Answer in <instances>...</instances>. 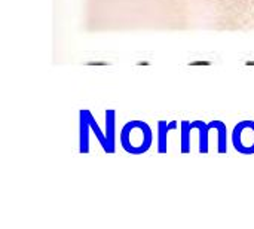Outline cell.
I'll return each mask as SVG.
<instances>
[{
    "label": "cell",
    "instance_id": "8",
    "mask_svg": "<svg viewBox=\"0 0 254 229\" xmlns=\"http://www.w3.org/2000/svg\"><path fill=\"white\" fill-rule=\"evenodd\" d=\"M190 122L189 121H182L180 125V133H182V152L189 153L190 152Z\"/></svg>",
    "mask_w": 254,
    "mask_h": 229
},
{
    "label": "cell",
    "instance_id": "7",
    "mask_svg": "<svg viewBox=\"0 0 254 229\" xmlns=\"http://www.w3.org/2000/svg\"><path fill=\"white\" fill-rule=\"evenodd\" d=\"M213 122L217 131V152L223 155L228 152V128H226V124L222 121H213Z\"/></svg>",
    "mask_w": 254,
    "mask_h": 229
},
{
    "label": "cell",
    "instance_id": "3",
    "mask_svg": "<svg viewBox=\"0 0 254 229\" xmlns=\"http://www.w3.org/2000/svg\"><path fill=\"white\" fill-rule=\"evenodd\" d=\"M89 110L82 109L79 112V152L80 153H88L89 152Z\"/></svg>",
    "mask_w": 254,
    "mask_h": 229
},
{
    "label": "cell",
    "instance_id": "6",
    "mask_svg": "<svg viewBox=\"0 0 254 229\" xmlns=\"http://www.w3.org/2000/svg\"><path fill=\"white\" fill-rule=\"evenodd\" d=\"M192 130H198L199 133V152L208 153V137L210 131L213 130V121L210 124H205L204 121H193L190 122Z\"/></svg>",
    "mask_w": 254,
    "mask_h": 229
},
{
    "label": "cell",
    "instance_id": "2",
    "mask_svg": "<svg viewBox=\"0 0 254 229\" xmlns=\"http://www.w3.org/2000/svg\"><path fill=\"white\" fill-rule=\"evenodd\" d=\"M232 146L241 155H254V121H241L234 127Z\"/></svg>",
    "mask_w": 254,
    "mask_h": 229
},
{
    "label": "cell",
    "instance_id": "5",
    "mask_svg": "<svg viewBox=\"0 0 254 229\" xmlns=\"http://www.w3.org/2000/svg\"><path fill=\"white\" fill-rule=\"evenodd\" d=\"M106 137L109 142L110 153L116 151V112L113 109L106 110Z\"/></svg>",
    "mask_w": 254,
    "mask_h": 229
},
{
    "label": "cell",
    "instance_id": "1",
    "mask_svg": "<svg viewBox=\"0 0 254 229\" xmlns=\"http://www.w3.org/2000/svg\"><path fill=\"white\" fill-rule=\"evenodd\" d=\"M152 143L153 133L144 121H129L121 130V146L131 155L146 153Z\"/></svg>",
    "mask_w": 254,
    "mask_h": 229
},
{
    "label": "cell",
    "instance_id": "4",
    "mask_svg": "<svg viewBox=\"0 0 254 229\" xmlns=\"http://www.w3.org/2000/svg\"><path fill=\"white\" fill-rule=\"evenodd\" d=\"M177 121H159L158 122V152L167 153L168 151V133L177 130Z\"/></svg>",
    "mask_w": 254,
    "mask_h": 229
}]
</instances>
